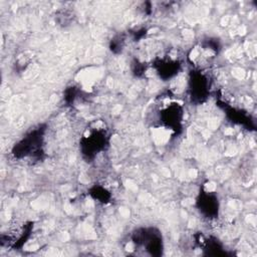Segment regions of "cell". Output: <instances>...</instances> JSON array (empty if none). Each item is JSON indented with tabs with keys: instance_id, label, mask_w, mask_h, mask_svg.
Returning a JSON list of instances; mask_svg holds the SVG:
<instances>
[{
	"instance_id": "cell-1",
	"label": "cell",
	"mask_w": 257,
	"mask_h": 257,
	"mask_svg": "<svg viewBox=\"0 0 257 257\" xmlns=\"http://www.w3.org/2000/svg\"><path fill=\"white\" fill-rule=\"evenodd\" d=\"M182 111L181 108L177 104H171L170 106L163 109L162 113V121L171 127L177 126L181 121Z\"/></svg>"
}]
</instances>
